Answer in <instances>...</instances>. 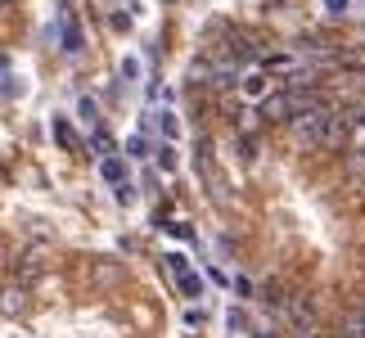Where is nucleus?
Instances as JSON below:
<instances>
[{"label":"nucleus","mask_w":365,"mask_h":338,"mask_svg":"<svg viewBox=\"0 0 365 338\" xmlns=\"http://www.w3.org/2000/svg\"><path fill=\"white\" fill-rule=\"evenodd\" d=\"M288 126H293V135H298L302 145H329L334 149V140H338V117L329 113L325 104L320 108H302Z\"/></svg>","instance_id":"1"},{"label":"nucleus","mask_w":365,"mask_h":338,"mask_svg":"<svg viewBox=\"0 0 365 338\" xmlns=\"http://www.w3.org/2000/svg\"><path fill=\"white\" fill-rule=\"evenodd\" d=\"M41 270H46V243H32V248L19 257V284H32Z\"/></svg>","instance_id":"2"},{"label":"nucleus","mask_w":365,"mask_h":338,"mask_svg":"<svg viewBox=\"0 0 365 338\" xmlns=\"http://www.w3.org/2000/svg\"><path fill=\"white\" fill-rule=\"evenodd\" d=\"M28 307H32L28 284H10V289H0V311H5V316H23Z\"/></svg>","instance_id":"3"},{"label":"nucleus","mask_w":365,"mask_h":338,"mask_svg":"<svg viewBox=\"0 0 365 338\" xmlns=\"http://www.w3.org/2000/svg\"><path fill=\"white\" fill-rule=\"evenodd\" d=\"M59 41H63V50H68V54H77V50L86 46V37H81V23L72 19L68 10L59 14Z\"/></svg>","instance_id":"4"},{"label":"nucleus","mask_w":365,"mask_h":338,"mask_svg":"<svg viewBox=\"0 0 365 338\" xmlns=\"http://www.w3.org/2000/svg\"><path fill=\"white\" fill-rule=\"evenodd\" d=\"M288 316H293L298 334H311V325H316V311H311L307 298H288Z\"/></svg>","instance_id":"5"},{"label":"nucleus","mask_w":365,"mask_h":338,"mask_svg":"<svg viewBox=\"0 0 365 338\" xmlns=\"http://www.w3.org/2000/svg\"><path fill=\"white\" fill-rule=\"evenodd\" d=\"M90 280H95V284H117V280H122V266H117L113 257H99L95 266H90Z\"/></svg>","instance_id":"6"},{"label":"nucleus","mask_w":365,"mask_h":338,"mask_svg":"<svg viewBox=\"0 0 365 338\" xmlns=\"http://www.w3.org/2000/svg\"><path fill=\"white\" fill-rule=\"evenodd\" d=\"M50 135L59 140V149H68V154H77V131L68 126V117H55V122H50Z\"/></svg>","instance_id":"7"},{"label":"nucleus","mask_w":365,"mask_h":338,"mask_svg":"<svg viewBox=\"0 0 365 338\" xmlns=\"http://www.w3.org/2000/svg\"><path fill=\"white\" fill-rule=\"evenodd\" d=\"M244 95H248V99H257V104H262V99L270 95V81H266V72H248V77H244Z\"/></svg>","instance_id":"8"},{"label":"nucleus","mask_w":365,"mask_h":338,"mask_svg":"<svg viewBox=\"0 0 365 338\" xmlns=\"http://www.w3.org/2000/svg\"><path fill=\"white\" fill-rule=\"evenodd\" d=\"M99 176H104V181H108V185L117 190V185L126 181V163H122L117 154H113V158H104V163H99Z\"/></svg>","instance_id":"9"},{"label":"nucleus","mask_w":365,"mask_h":338,"mask_svg":"<svg viewBox=\"0 0 365 338\" xmlns=\"http://www.w3.org/2000/svg\"><path fill=\"white\" fill-rule=\"evenodd\" d=\"M262 302H266V307H288L284 284H279V280H266V284H262Z\"/></svg>","instance_id":"10"},{"label":"nucleus","mask_w":365,"mask_h":338,"mask_svg":"<svg viewBox=\"0 0 365 338\" xmlns=\"http://www.w3.org/2000/svg\"><path fill=\"white\" fill-rule=\"evenodd\" d=\"M77 117L90 126V131H95V126H99V104H95L90 95H86V99H77Z\"/></svg>","instance_id":"11"},{"label":"nucleus","mask_w":365,"mask_h":338,"mask_svg":"<svg viewBox=\"0 0 365 338\" xmlns=\"http://www.w3.org/2000/svg\"><path fill=\"white\" fill-rule=\"evenodd\" d=\"M176 284H181L185 298H203V280L194 275V270H185V275H176Z\"/></svg>","instance_id":"12"},{"label":"nucleus","mask_w":365,"mask_h":338,"mask_svg":"<svg viewBox=\"0 0 365 338\" xmlns=\"http://www.w3.org/2000/svg\"><path fill=\"white\" fill-rule=\"evenodd\" d=\"M154 122H158V131H163L167 140H176V135H181V122H176V113H172V108H163V113H158Z\"/></svg>","instance_id":"13"},{"label":"nucleus","mask_w":365,"mask_h":338,"mask_svg":"<svg viewBox=\"0 0 365 338\" xmlns=\"http://www.w3.org/2000/svg\"><path fill=\"white\" fill-rule=\"evenodd\" d=\"M90 145L99 149V158H113V135H108L104 126H95V131H90Z\"/></svg>","instance_id":"14"},{"label":"nucleus","mask_w":365,"mask_h":338,"mask_svg":"<svg viewBox=\"0 0 365 338\" xmlns=\"http://www.w3.org/2000/svg\"><path fill=\"white\" fill-rule=\"evenodd\" d=\"M343 338H365V311H352L343 320Z\"/></svg>","instance_id":"15"},{"label":"nucleus","mask_w":365,"mask_h":338,"mask_svg":"<svg viewBox=\"0 0 365 338\" xmlns=\"http://www.w3.org/2000/svg\"><path fill=\"white\" fill-rule=\"evenodd\" d=\"M113 199H117V208H135V199H140V190H135L131 181H122V185L113 190Z\"/></svg>","instance_id":"16"},{"label":"nucleus","mask_w":365,"mask_h":338,"mask_svg":"<svg viewBox=\"0 0 365 338\" xmlns=\"http://www.w3.org/2000/svg\"><path fill=\"white\" fill-rule=\"evenodd\" d=\"M158 167H163V172H176V145H172V140L158 145Z\"/></svg>","instance_id":"17"},{"label":"nucleus","mask_w":365,"mask_h":338,"mask_svg":"<svg viewBox=\"0 0 365 338\" xmlns=\"http://www.w3.org/2000/svg\"><path fill=\"white\" fill-rule=\"evenodd\" d=\"M0 95L5 99H14V95H23V81L14 77V72H5V77H0Z\"/></svg>","instance_id":"18"},{"label":"nucleus","mask_w":365,"mask_h":338,"mask_svg":"<svg viewBox=\"0 0 365 338\" xmlns=\"http://www.w3.org/2000/svg\"><path fill=\"white\" fill-rule=\"evenodd\" d=\"M163 261H167V270H172V275H185V270H190L185 252H163Z\"/></svg>","instance_id":"19"},{"label":"nucleus","mask_w":365,"mask_h":338,"mask_svg":"<svg viewBox=\"0 0 365 338\" xmlns=\"http://www.w3.org/2000/svg\"><path fill=\"white\" fill-rule=\"evenodd\" d=\"M122 81H140V59H135V54L122 59Z\"/></svg>","instance_id":"20"},{"label":"nucleus","mask_w":365,"mask_h":338,"mask_svg":"<svg viewBox=\"0 0 365 338\" xmlns=\"http://www.w3.org/2000/svg\"><path fill=\"white\" fill-rule=\"evenodd\" d=\"M144 135H126V158H144Z\"/></svg>","instance_id":"21"},{"label":"nucleus","mask_w":365,"mask_h":338,"mask_svg":"<svg viewBox=\"0 0 365 338\" xmlns=\"http://www.w3.org/2000/svg\"><path fill=\"white\" fill-rule=\"evenodd\" d=\"M226 325H230V334H244V329H248V316H244V311H230Z\"/></svg>","instance_id":"22"},{"label":"nucleus","mask_w":365,"mask_h":338,"mask_svg":"<svg viewBox=\"0 0 365 338\" xmlns=\"http://www.w3.org/2000/svg\"><path fill=\"white\" fill-rule=\"evenodd\" d=\"M230 289H235V293H239V298H253V284H248V280H244V275H235V280H230Z\"/></svg>","instance_id":"23"},{"label":"nucleus","mask_w":365,"mask_h":338,"mask_svg":"<svg viewBox=\"0 0 365 338\" xmlns=\"http://www.w3.org/2000/svg\"><path fill=\"white\" fill-rule=\"evenodd\" d=\"M167 230H172L176 239H194V230H190V226H185V221H172V226H167Z\"/></svg>","instance_id":"24"},{"label":"nucleus","mask_w":365,"mask_h":338,"mask_svg":"<svg viewBox=\"0 0 365 338\" xmlns=\"http://www.w3.org/2000/svg\"><path fill=\"white\" fill-rule=\"evenodd\" d=\"M10 261H14V248H10V243H5V239H0V270L10 266Z\"/></svg>","instance_id":"25"},{"label":"nucleus","mask_w":365,"mask_h":338,"mask_svg":"<svg viewBox=\"0 0 365 338\" xmlns=\"http://www.w3.org/2000/svg\"><path fill=\"white\" fill-rule=\"evenodd\" d=\"M185 325H203V307H190V311H185Z\"/></svg>","instance_id":"26"},{"label":"nucleus","mask_w":365,"mask_h":338,"mask_svg":"<svg viewBox=\"0 0 365 338\" xmlns=\"http://www.w3.org/2000/svg\"><path fill=\"white\" fill-rule=\"evenodd\" d=\"M325 10L329 14H347V0H325Z\"/></svg>","instance_id":"27"},{"label":"nucleus","mask_w":365,"mask_h":338,"mask_svg":"<svg viewBox=\"0 0 365 338\" xmlns=\"http://www.w3.org/2000/svg\"><path fill=\"white\" fill-rule=\"evenodd\" d=\"M0 5H14V0H0Z\"/></svg>","instance_id":"28"}]
</instances>
